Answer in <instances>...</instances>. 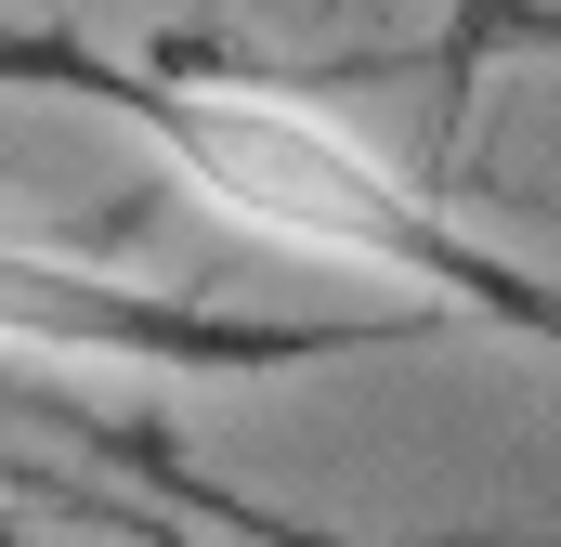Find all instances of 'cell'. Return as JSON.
<instances>
[{
    "instance_id": "cell-2",
    "label": "cell",
    "mask_w": 561,
    "mask_h": 547,
    "mask_svg": "<svg viewBox=\"0 0 561 547\" xmlns=\"http://www.w3.org/2000/svg\"><path fill=\"white\" fill-rule=\"evenodd\" d=\"M431 313L392 326H313V313H222L196 287L105 274L79 248L0 235V352L26 365H144V379H275V365H353V352H419Z\"/></svg>"
},
{
    "instance_id": "cell-5",
    "label": "cell",
    "mask_w": 561,
    "mask_h": 547,
    "mask_svg": "<svg viewBox=\"0 0 561 547\" xmlns=\"http://www.w3.org/2000/svg\"><path fill=\"white\" fill-rule=\"evenodd\" d=\"M26 53H39V26H0V92H26Z\"/></svg>"
},
{
    "instance_id": "cell-4",
    "label": "cell",
    "mask_w": 561,
    "mask_h": 547,
    "mask_svg": "<svg viewBox=\"0 0 561 547\" xmlns=\"http://www.w3.org/2000/svg\"><path fill=\"white\" fill-rule=\"evenodd\" d=\"M53 509H92V522H118V535H144V547H209V535H183V522H157V509H131L118 482H66Z\"/></svg>"
},
{
    "instance_id": "cell-3",
    "label": "cell",
    "mask_w": 561,
    "mask_h": 547,
    "mask_svg": "<svg viewBox=\"0 0 561 547\" xmlns=\"http://www.w3.org/2000/svg\"><path fill=\"white\" fill-rule=\"evenodd\" d=\"M39 405H53V392H39ZM53 417H66V430H79V443H92L105 469H131V482H118L131 509H157V522H183V535H209V547H353V535H313V522L262 509V496L209 482V469H196V456H170L157 430H105L92 405H53Z\"/></svg>"
},
{
    "instance_id": "cell-6",
    "label": "cell",
    "mask_w": 561,
    "mask_h": 547,
    "mask_svg": "<svg viewBox=\"0 0 561 547\" xmlns=\"http://www.w3.org/2000/svg\"><path fill=\"white\" fill-rule=\"evenodd\" d=\"M0 547H53V535H26V509H13V496H0Z\"/></svg>"
},
{
    "instance_id": "cell-1",
    "label": "cell",
    "mask_w": 561,
    "mask_h": 547,
    "mask_svg": "<svg viewBox=\"0 0 561 547\" xmlns=\"http://www.w3.org/2000/svg\"><path fill=\"white\" fill-rule=\"evenodd\" d=\"M26 92L144 131L157 170H170L196 209H222V222L262 235V248H300V261H340V274H392V287H419L431 313H470V326H510V339H549L561 352V287L549 274L496 261L419 170H392L379 143L340 131L313 92H287L262 66H236V53H196V39H170V53H105V39H79V26H39Z\"/></svg>"
}]
</instances>
